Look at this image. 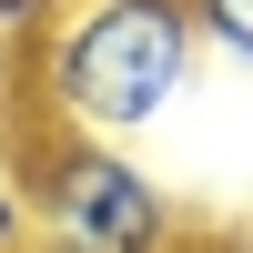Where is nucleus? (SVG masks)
I'll list each match as a JSON object with an SVG mask.
<instances>
[{"label": "nucleus", "mask_w": 253, "mask_h": 253, "mask_svg": "<svg viewBox=\"0 0 253 253\" xmlns=\"http://www.w3.org/2000/svg\"><path fill=\"white\" fill-rule=\"evenodd\" d=\"M193 61H203L193 0H61L31 41L41 122L91 142H142L193 91Z\"/></svg>", "instance_id": "obj_1"}, {"label": "nucleus", "mask_w": 253, "mask_h": 253, "mask_svg": "<svg viewBox=\"0 0 253 253\" xmlns=\"http://www.w3.org/2000/svg\"><path fill=\"white\" fill-rule=\"evenodd\" d=\"M31 233L41 253H182V203L132 162V142L51 132L31 172Z\"/></svg>", "instance_id": "obj_2"}, {"label": "nucleus", "mask_w": 253, "mask_h": 253, "mask_svg": "<svg viewBox=\"0 0 253 253\" xmlns=\"http://www.w3.org/2000/svg\"><path fill=\"white\" fill-rule=\"evenodd\" d=\"M193 31L213 61H233V71H253V0H193Z\"/></svg>", "instance_id": "obj_3"}, {"label": "nucleus", "mask_w": 253, "mask_h": 253, "mask_svg": "<svg viewBox=\"0 0 253 253\" xmlns=\"http://www.w3.org/2000/svg\"><path fill=\"white\" fill-rule=\"evenodd\" d=\"M51 10H61V0H0V31H10V41H41Z\"/></svg>", "instance_id": "obj_4"}, {"label": "nucleus", "mask_w": 253, "mask_h": 253, "mask_svg": "<svg viewBox=\"0 0 253 253\" xmlns=\"http://www.w3.org/2000/svg\"><path fill=\"white\" fill-rule=\"evenodd\" d=\"M20 243H31V193L0 182V253H20Z\"/></svg>", "instance_id": "obj_5"}, {"label": "nucleus", "mask_w": 253, "mask_h": 253, "mask_svg": "<svg viewBox=\"0 0 253 253\" xmlns=\"http://www.w3.org/2000/svg\"><path fill=\"white\" fill-rule=\"evenodd\" d=\"M0 91H10V31H0Z\"/></svg>", "instance_id": "obj_6"}, {"label": "nucleus", "mask_w": 253, "mask_h": 253, "mask_svg": "<svg viewBox=\"0 0 253 253\" xmlns=\"http://www.w3.org/2000/svg\"><path fill=\"white\" fill-rule=\"evenodd\" d=\"M233 253H253V223H243V233H233Z\"/></svg>", "instance_id": "obj_7"}]
</instances>
